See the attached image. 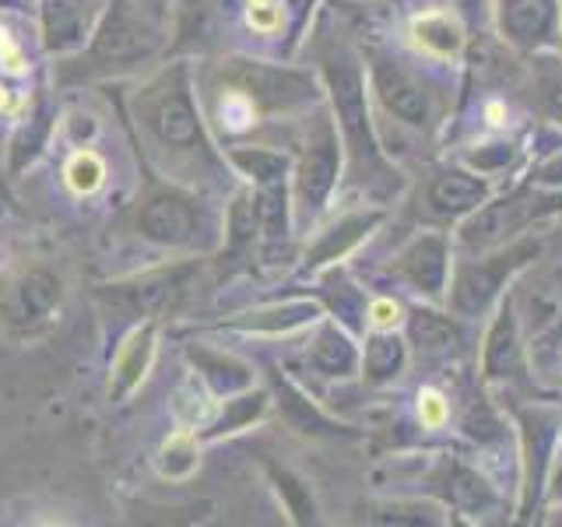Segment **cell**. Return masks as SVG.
I'll list each match as a JSON object with an SVG mask.
<instances>
[{
  "label": "cell",
  "mask_w": 562,
  "mask_h": 527,
  "mask_svg": "<svg viewBox=\"0 0 562 527\" xmlns=\"http://www.w3.org/2000/svg\"><path fill=\"white\" fill-rule=\"evenodd\" d=\"M137 113L145 120V127L172 148H193L201 141L198 131V113L183 78H162L155 88H148V96L137 102Z\"/></svg>",
  "instance_id": "obj_1"
},
{
  "label": "cell",
  "mask_w": 562,
  "mask_h": 527,
  "mask_svg": "<svg viewBox=\"0 0 562 527\" xmlns=\"http://www.w3.org/2000/svg\"><path fill=\"white\" fill-rule=\"evenodd\" d=\"M327 81H330L334 102H338L348 145L356 148L362 158L373 162L376 145H373V131H369V113H366V92H362L359 67L348 64V60H327Z\"/></svg>",
  "instance_id": "obj_2"
},
{
  "label": "cell",
  "mask_w": 562,
  "mask_h": 527,
  "mask_svg": "<svg viewBox=\"0 0 562 527\" xmlns=\"http://www.w3.org/2000/svg\"><path fill=\"white\" fill-rule=\"evenodd\" d=\"M57 303V281L46 271H22L0 285V316L8 324H29L46 316Z\"/></svg>",
  "instance_id": "obj_3"
},
{
  "label": "cell",
  "mask_w": 562,
  "mask_h": 527,
  "mask_svg": "<svg viewBox=\"0 0 562 527\" xmlns=\"http://www.w3.org/2000/svg\"><path fill=\"white\" fill-rule=\"evenodd\" d=\"M373 85H376L383 105L397 120L415 123V127H422V123L429 120V96H426V88H422L408 75V70L397 67L394 60H376L373 64Z\"/></svg>",
  "instance_id": "obj_4"
},
{
  "label": "cell",
  "mask_w": 562,
  "mask_h": 527,
  "mask_svg": "<svg viewBox=\"0 0 562 527\" xmlns=\"http://www.w3.org/2000/svg\"><path fill=\"white\" fill-rule=\"evenodd\" d=\"M137 228L155 243L166 246H183L198 233V215H193V204L176 198V193H162V198H151L137 215Z\"/></svg>",
  "instance_id": "obj_5"
},
{
  "label": "cell",
  "mask_w": 562,
  "mask_h": 527,
  "mask_svg": "<svg viewBox=\"0 0 562 527\" xmlns=\"http://www.w3.org/2000/svg\"><path fill=\"white\" fill-rule=\"evenodd\" d=\"M155 43V35L151 29L140 22V18L127 8V4H120L113 14H110V22H105V29L99 32V40H95V57L99 60H110V64H123V60H137V57H145V53L151 49Z\"/></svg>",
  "instance_id": "obj_6"
},
{
  "label": "cell",
  "mask_w": 562,
  "mask_h": 527,
  "mask_svg": "<svg viewBox=\"0 0 562 527\" xmlns=\"http://www.w3.org/2000/svg\"><path fill=\"white\" fill-rule=\"evenodd\" d=\"M334 176H338V137H334L330 127H324L321 137L310 145L303 169H299V201L316 211L327 201Z\"/></svg>",
  "instance_id": "obj_7"
},
{
  "label": "cell",
  "mask_w": 562,
  "mask_h": 527,
  "mask_svg": "<svg viewBox=\"0 0 562 527\" xmlns=\"http://www.w3.org/2000/svg\"><path fill=\"white\" fill-rule=\"evenodd\" d=\"M531 211H535V204H531L527 193H509V198L482 208L479 215H474L464 225V243L468 246H492V243H499V239H506L509 233H514L517 225H524Z\"/></svg>",
  "instance_id": "obj_8"
},
{
  "label": "cell",
  "mask_w": 562,
  "mask_h": 527,
  "mask_svg": "<svg viewBox=\"0 0 562 527\" xmlns=\"http://www.w3.org/2000/svg\"><path fill=\"white\" fill-rule=\"evenodd\" d=\"M401 271L422 292H443L447 285V239L443 236H422L408 254L401 257Z\"/></svg>",
  "instance_id": "obj_9"
},
{
  "label": "cell",
  "mask_w": 562,
  "mask_h": 527,
  "mask_svg": "<svg viewBox=\"0 0 562 527\" xmlns=\"http://www.w3.org/2000/svg\"><path fill=\"white\" fill-rule=\"evenodd\" d=\"M503 29L509 40L524 46H538L549 40L555 29V0H506L503 8Z\"/></svg>",
  "instance_id": "obj_10"
},
{
  "label": "cell",
  "mask_w": 562,
  "mask_h": 527,
  "mask_svg": "<svg viewBox=\"0 0 562 527\" xmlns=\"http://www.w3.org/2000/svg\"><path fill=\"white\" fill-rule=\"evenodd\" d=\"M527 254V250H517L509 257H499L492 264H479V268H468L461 278H457V289H453V306L461 313H479L492 295H496L499 281L506 278V271L514 268L517 257Z\"/></svg>",
  "instance_id": "obj_11"
},
{
  "label": "cell",
  "mask_w": 562,
  "mask_h": 527,
  "mask_svg": "<svg viewBox=\"0 0 562 527\" xmlns=\"http://www.w3.org/2000/svg\"><path fill=\"white\" fill-rule=\"evenodd\" d=\"M155 359V327H137L127 341L120 345L116 362H113V383H110V397L131 394L134 386L145 380L148 366Z\"/></svg>",
  "instance_id": "obj_12"
},
{
  "label": "cell",
  "mask_w": 562,
  "mask_h": 527,
  "mask_svg": "<svg viewBox=\"0 0 562 527\" xmlns=\"http://www.w3.org/2000/svg\"><path fill=\"white\" fill-rule=\"evenodd\" d=\"M429 201L443 215H461V211H471L485 201V183L474 180L471 172H443L429 187Z\"/></svg>",
  "instance_id": "obj_13"
},
{
  "label": "cell",
  "mask_w": 562,
  "mask_h": 527,
  "mask_svg": "<svg viewBox=\"0 0 562 527\" xmlns=\"http://www.w3.org/2000/svg\"><path fill=\"white\" fill-rule=\"evenodd\" d=\"M313 366L321 369V373L345 377L356 369V348H351V341L338 327H324L321 338L313 345Z\"/></svg>",
  "instance_id": "obj_14"
},
{
  "label": "cell",
  "mask_w": 562,
  "mask_h": 527,
  "mask_svg": "<svg viewBox=\"0 0 562 527\" xmlns=\"http://www.w3.org/2000/svg\"><path fill=\"white\" fill-rule=\"evenodd\" d=\"M198 461H201L198 444H193V436L183 429V433H172L162 444V453H158V471L172 482H183L198 471Z\"/></svg>",
  "instance_id": "obj_15"
},
{
  "label": "cell",
  "mask_w": 562,
  "mask_h": 527,
  "mask_svg": "<svg viewBox=\"0 0 562 527\" xmlns=\"http://www.w3.org/2000/svg\"><path fill=\"white\" fill-rule=\"evenodd\" d=\"M517 362V330H514V313H509V306L499 313L496 327H492L488 334V351H485V369L492 377L506 373L509 366Z\"/></svg>",
  "instance_id": "obj_16"
},
{
  "label": "cell",
  "mask_w": 562,
  "mask_h": 527,
  "mask_svg": "<svg viewBox=\"0 0 562 527\" xmlns=\"http://www.w3.org/2000/svg\"><path fill=\"white\" fill-rule=\"evenodd\" d=\"M415 40L426 49L450 57V53L461 49V25H457L450 14H426L415 22Z\"/></svg>",
  "instance_id": "obj_17"
},
{
  "label": "cell",
  "mask_w": 562,
  "mask_h": 527,
  "mask_svg": "<svg viewBox=\"0 0 562 527\" xmlns=\"http://www.w3.org/2000/svg\"><path fill=\"white\" fill-rule=\"evenodd\" d=\"M404 362V345L394 334H373L366 348V373L373 380H391Z\"/></svg>",
  "instance_id": "obj_18"
},
{
  "label": "cell",
  "mask_w": 562,
  "mask_h": 527,
  "mask_svg": "<svg viewBox=\"0 0 562 527\" xmlns=\"http://www.w3.org/2000/svg\"><path fill=\"white\" fill-rule=\"evenodd\" d=\"M64 176H67V187L75 193H95L105 180V166L95 152H78V155H70Z\"/></svg>",
  "instance_id": "obj_19"
},
{
  "label": "cell",
  "mask_w": 562,
  "mask_h": 527,
  "mask_svg": "<svg viewBox=\"0 0 562 527\" xmlns=\"http://www.w3.org/2000/svg\"><path fill=\"white\" fill-rule=\"evenodd\" d=\"M412 334H415V341L422 348H429V351H447V348L457 345L453 324L443 321V316H436V313H418L415 324H412Z\"/></svg>",
  "instance_id": "obj_20"
},
{
  "label": "cell",
  "mask_w": 562,
  "mask_h": 527,
  "mask_svg": "<svg viewBox=\"0 0 562 527\" xmlns=\"http://www.w3.org/2000/svg\"><path fill=\"white\" fill-rule=\"evenodd\" d=\"M218 116L225 131H246L254 123V96L250 92H225L218 102Z\"/></svg>",
  "instance_id": "obj_21"
},
{
  "label": "cell",
  "mask_w": 562,
  "mask_h": 527,
  "mask_svg": "<svg viewBox=\"0 0 562 527\" xmlns=\"http://www.w3.org/2000/svg\"><path fill=\"white\" fill-rule=\"evenodd\" d=\"M450 496L461 503L464 509H479V506H485L488 503V489H485V482L479 479V474H471V471H464V468H457L453 474H450Z\"/></svg>",
  "instance_id": "obj_22"
},
{
  "label": "cell",
  "mask_w": 562,
  "mask_h": 527,
  "mask_svg": "<svg viewBox=\"0 0 562 527\" xmlns=\"http://www.w3.org/2000/svg\"><path fill=\"white\" fill-rule=\"evenodd\" d=\"M376 222V215H369V218H351V222H345L341 228H334L338 236H330V239H324L321 243V250H316V260H324V257H334V254H341L348 243H356L369 225Z\"/></svg>",
  "instance_id": "obj_23"
},
{
  "label": "cell",
  "mask_w": 562,
  "mask_h": 527,
  "mask_svg": "<svg viewBox=\"0 0 562 527\" xmlns=\"http://www.w3.org/2000/svg\"><path fill=\"white\" fill-rule=\"evenodd\" d=\"M509 158H514V148L509 145H488V148H479L471 155V162L479 166V172H496L503 169Z\"/></svg>",
  "instance_id": "obj_24"
},
{
  "label": "cell",
  "mask_w": 562,
  "mask_h": 527,
  "mask_svg": "<svg viewBox=\"0 0 562 527\" xmlns=\"http://www.w3.org/2000/svg\"><path fill=\"white\" fill-rule=\"evenodd\" d=\"M538 187H562V152L552 155L549 162H541V169L535 172Z\"/></svg>",
  "instance_id": "obj_25"
},
{
  "label": "cell",
  "mask_w": 562,
  "mask_h": 527,
  "mask_svg": "<svg viewBox=\"0 0 562 527\" xmlns=\"http://www.w3.org/2000/svg\"><path fill=\"white\" fill-rule=\"evenodd\" d=\"M422 404H418V412H422V418H426L429 422V426H439V422H443L447 418V408H443V397H439V394H422L418 397Z\"/></svg>",
  "instance_id": "obj_26"
},
{
  "label": "cell",
  "mask_w": 562,
  "mask_h": 527,
  "mask_svg": "<svg viewBox=\"0 0 562 527\" xmlns=\"http://www.w3.org/2000/svg\"><path fill=\"white\" fill-rule=\"evenodd\" d=\"M397 316H401V306L391 303V299H380V303H373V324H376V327H391V324H397Z\"/></svg>",
  "instance_id": "obj_27"
},
{
  "label": "cell",
  "mask_w": 562,
  "mask_h": 527,
  "mask_svg": "<svg viewBox=\"0 0 562 527\" xmlns=\"http://www.w3.org/2000/svg\"><path fill=\"white\" fill-rule=\"evenodd\" d=\"M8 105H11V96H8V88L0 85V110H8Z\"/></svg>",
  "instance_id": "obj_28"
},
{
  "label": "cell",
  "mask_w": 562,
  "mask_h": 527,
  "mask_svg": "<svg viewBox=\"0 0 562 527\" xmlns=\"http://www.w3.org/2000/svg\"><path fill=\"white\" fill-rule=\"evenodd\" d=\"M559 492H562V471H559Z\"/></svg>",
  "instance_id": "obj_29"
}]
</instances>
